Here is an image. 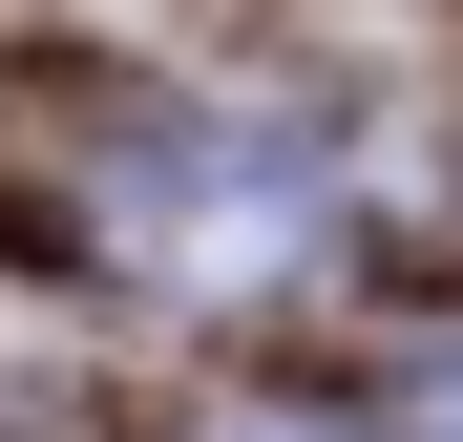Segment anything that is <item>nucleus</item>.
<instances>
[{
	"instance_id": "f257e3e1",
	"label": "nucleus",
	"mask_w": 463,
	"mask_h": 442,
	"mask_svg": "<svg viewBox=\"0 0 463 442\" xmlns=\"http://www.w3.org/2000/svg\"><path fill=\"white\" fill-rule=\"evenodd\" d=\"M379 442H463V337H421L401 380H379Z\"/></svg>"
}]
</instances>
